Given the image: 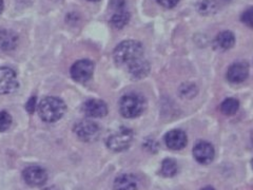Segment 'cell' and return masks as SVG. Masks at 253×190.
<instances>
[{"label": "cell", "mask_w": 253, "mask_h": 190, "mask_svg": "<svg viewBox=\"0 0 253 190\" xmlns=\"http://www.w3.org/2000/svg\"><path fill=\"white\" fill-rule=\"evenodd\" d=\"M133 131L126 127H121L113 133H111L106 140V144L109 149L115 152H121L128 149L133 141Z\"/></svg>", "instance_id": "4"}, {"label": "cell", "mask_w": 253, "mask_h": 190, "mask_svg": "<svg viewBox=\"0 0 253 190\" xmlns=\"http://www.w3.org/2000/svg\"><path fill=\"white\" fill-rule=\"evenodd\" d=\"M249 75V66L246 61L232 63L227 71V79L232 84H240L246 81Z\"/></svg>", "instance_id": "10"}, {"label": "cell", "mask_w": 253, "mask_h": 190, "mask_svg": "<svg viewBox=\"0 0 253 190\" xmlns=\"http://www.w3.org/2000/svg\"><path fill=\"white\" fill-rule=\"evenodd\" d=\"M155 1L165 9H173L179 3L180 0H155Z\"/></svg>", "instance_id": "24"}, {"label": "cell", "mask_w": 253, "mask_h": 190, "mask_svg": "<svg viewBox=\"0 0 253 190\" xmlns=\"http://www.w3.org/2000/svg\"><path fill=\"white\" fill-rule=\"evenodd\" d=\"M144 56V47L137 41H124L113 51L114 61L120 66L126 65Z\"/></svg>", "instance_id": "1"}, {"label": "cell", "mask_w": 253, "mask_h": 190, "mask_svg": "<svg viewBox=\"0 0 253 190\" xmlns=\"http://www.w3.org/2000/svg\"><path fill=\"white\" fill-rule=\"evenodd\" d=\"M88 1H91V2H98V1H100V0H88Z\"/></svg>", "instance_id": "29"}, {"label": "cell", "mask_w": 253, "mask_h": 190, "mask_svg": "<svg viewBox=\"0 0 253 190\" xmlns=\"http://www.w3.org/2000/svg\"><path fill=\"white\" fill-rule=\"evenodd\" d=\"M166 146L172 150H180L187 145V134L180 129L169 131L165 137Z\"/></svg>", "instance_id": "12"}, {"label": "cell", "mask_w": 253, "mask_h": 190, "mask_svg": "<svg viewBox=\"0 0 253 190\" xmlns=\"http://www.w3.org/2000/svg\"><path fill=\"white\" fill-rule=\"evenodd\" d=\"M35 108H36V96H32L29 98L28 102L26 104V109L30 114H32L34 113Z\"/></svg>", "instance_id": "26"}, {"label": "cell", "mask_w": 253, "mask_h": 190, "mask_svg": "<svg viewBox=\"0 0 253 190\" xmlns=\"http://www.w3.org/2000/svg\"><path fill=\"white\" fill-rule=\"evenodd\" d=\"M241 20L243 23H245L248 28L253 30V6L248 7L247 10H245L241 16Z\"/></svg>", "instance_id": "23"}, {"label": "cell", "mask_w": 253, "mask_h": 190, "mask_svg": "<svg viewBox=\"0 0 253 190\" xmlns=\"http://www.w3.org/2000/svg\"><path fill=\"white\" fill-rule=\"evenodd\" d=\"M83 111L89 117L99 118L104 117L108 113V107L104 100L89 99L83 105Z\"/></svg>", "instance_id": "11"}, {"label": "cell", "mask_w": 253, "mask_h": 190, "mask_svg": "<svg viewBox=\"0 0 253 190\" xmlns=\"http://www.w3.org/2000/svg\"><path fill=\"white\" fill-rule=\"evenodd\" d=\"M126 2V0H110V5L114 12L121 11V10H125Z\"/></svg>", "instance_id": "25"}, {"label": "cell", "mask_w": 253, "mask_h": 190, "mask_svg": "<svg viewBox=\"0 0 253 190\" xmlns=\"http://www.w3.org/2000/svg\"><path fill=\"white\" fill-rule=\"evenodd\" d=\"M214 148L210 144V142L206 141L197 142L195 146L193 147V155L195 160L200 164H209L214 158Z\"/></svg>", "instance_id": "9"}, {"label": "cell", "mask_w": 253, "mask_h": 190, "mask_svg": "<svg viewBox=\"0 0 253 190\" xmlns=\"http://www.w3.org/2000/svg\"><path fill=\"white\" fill-rule=\"evenodd\" d=\"M16 73L11 68H0V94H11L18 89Z\"/></svg>", "instance_id": "8"}, {"label": "cell", "mask_w": 253, "mask_h": 190, "mask_svg": "<svg viewBox=\"0 0 253 190\" xmlns=\"http://www.w3.org/2000/svg\"><path fill=\"white\" fill-rule=\"evenodd\" d=\"M179 93H180V95H181V96H183V97L191 98V97L195 96V94L197 93V90H196V87H195L194 85L186 84V85L180 87Z\"/></svg>", "instance_id": "22"}, {"label": "cell", "mask_w": 253, "mask_h": 190, "mask_svg": "<svg viewBox=\"0 0 253 190\" xmlns=\"http://www.w3.org/2000/svg\"><path fill=\"white\" fill-rule=\"evenodd\" d=\"M252 168H253V160H252Z\"/></svg>", "instance_id": "30"}, {"label": "cell", "mask_w": 253, "mask_h": 190, "mask_svg": "<svg viewBox=\"0 0 253 190\" xmlns=\"http://www.w3.org/2000/svg\"><path fill=\"white\" fill-rule=\"evenodd\" d=\"M201 190H215V189L213 188V187H211V186H207V187H204V188L201 189Z\"/></svg>", "instance_id": "28"}, {"label": "cell", "mask_w": 253, "mask_h": 190, "mask_svg": "<svg viewBox=\"0 0 253 190\" xmlns=\"http://www.w3.org/2000/svg\"><path fill=\"white\" fill-rule=\"evenodd\" d=\"M128 70L133 78L141 79L148 75L150 71V63L144 57H141L129 63Z\"/></svg>", "instance_id": "15"}, {"label": "cell", "mask_w": 253, "mask_h": 190, "mask_svg": "<svg viewBox=\"0 0 253 190\" xmlns=\"http://www.w3.org/2000/svg\"><path fill=\"white\" fill-rule=\"evenodd\" d=\"M239 108H240V101L233 97H229L225 99L220 105V111L225 115H232L236 113Z\"/></svg>", "instance_id": "20"}, {"label": "cell", "mask_w": 253, "mask_h": 190, "mask_svg": "<svg viewBox=\"0 0 253 190\" xmlns=\"http://www.w3.org/2000/svg\"><path fill=\"white\" fill-rule=\"evenodd\" d=\"M138 187L137 179L130 173H124L118 176L113 183L114 190H136Z\"/></svg>", "instance_id": "16"}, {"label": "cell", "mask_w": 253, "mask_h": 190, "mask_svg": "<svg viewBox=\"0 0 253 190\" xmlns=\"http://www.w3.org/2000/svg\"><path fill=\"white\" fill-rule=\"evenodd\" d=\"M178 171L177 163L173 158H166L162 163L161 173L166 178H172L175 176Z\"/></svg>", "instance_id": "19"}, {"label": "cell", "mask_w": 253, "mask_h": 190, "mask_svg": "<svg viewBox=\"0 0 253 190\" xmlns=\"http://www.w3.org/2000/svg\"><path fill=\"white\" fill-rule=\"evenodd\" d=\"M22 178L28 185L39 187L46 183L47 172L41 166L32 165L22 171Z\"/></svg>", "instance_id": "7"}, {"label": "cell", "mask_w": 253, "mask_h": 190, "mask_svg": "<svg viewBox=\"0 0 253 190\" xmlns=\"http://www.w3.org/2000/svg\"><path fill=\"white\" fill-rule=\"evenodd\" d=\"M74 132L83 142H94L100 136V128L95 122L84 120L74 126Z\"/></svg>", "instance_id": "5"}, {"label": "cell", "mask_w": 253, "mask_h": 190, "mask_svg": "<svg viewBox=\"0 0 253 190\" xmlns=\"http://www.w3.org/2000/svg\"><path fill=\"white\" fill-rule=\"evenodd\" d=\"M94 63L90 59H81L71 67V76L78 83H85L93 76Z\"/></svg>", "instance_id": "6"}, {"label": "cell", "mask_w": 253, "mask_h": 190, "mask_svg": "<svg viewBox=\"0 0 253 190\" xmlns=\"http://www.w3.org/2000/svg\"><path fill=\"white\" fill-rule=\"evenodd\" d=\"M19 37L15 31L11 29H0V50L9 52L14 50L18 45Z\"/></svg>", "instance_id": "14"}, {"label": "cell", "mask_w": 253, "mask_h": 190, "mask_svg": "<svg viewBox=\"0 0 253 190\" xmlns=\"http://www.w3.org/2000/svg\"><path fill=\"white\" fill-rule=\"evenodd\" d=\"M235 45V35L231 31H221L218 33L214 41H213V48L218 52H225L230 50Z\"/></svg>", "instance_id": "13"}, {"label": "cell", "mask_w": 253, "mask_h": 190, "mask_svg": "<svg viewBox=\"0 0 253 190\" xmlns=\"http://www.w3.org/2000/svg\"><path fill=\"white\" fill-rule=\"evenodd\" d=\"M12 125V116L9 112L2 110L0 111V131L3 132L10 128Z\"/></svg>", "instance_id": "21"}, {"label": "cell", "mask_w": 253, "mask_h": 190, "mask_svg": "<svg viewBox=\"0 0 253 190\" xmlns=\"http://www.w3.org/2000/svg\"><path fill=\"white\" fill-rule=\"evenodd\" d=\"M196 10L203 16L214 15L219 10L217 0H201L196 4Z\"/></svg>", "instance_id": "17"}, {"label": "cell", "mask_w": 253, "mask_h": 190, "mask_svg": "<svg viewBox=\"0 0 253 190\" xmlns=\"http://www.w3.org/2000/svg\"><path fill=\"white\" fill-rule=\"evenodd\" d=\"M146 107L145 98L139 94H126L120 100V111L124 117L134 118L144 112Z\"/></svg>", "instance_id": "3"}, {"label": "cell", "mask_w": 253, "mask_h": 190, "mask_svg": "<svg viewBox=\"0 0 253 190\" xmlns=\"http://www.w3.org/2000/svg\"><path fill=\"white\" fill-rule=\"evenodd\" d=\"M66 104L58 97H44L38 105V114L45 123L59 121L66 112Z\"/></svg>", "instance_id": "2"}, {"label": "cell", "mask_w": 253, "mask_h": 190, "mask_svg": "<svg viewBox=\"0 0 253 190\" xmlns=\"http://www.w3.org/2000/svg\"><path fill=\"white\" fill-rule=\"evenodd\" d=\"M3 7H4L3 0H0V14L2 13V11H3Z\"/></svg>", "instance_id": "27"}, {"label": "cell", "mask_w": 253, "mask_h": 190, "mask_svg": "<svg viewBox=\"0 0 253 190\" xmlns=\"http://www.w3.org/2000/svg\"><path fill=\"white\" fill-rule=\"evenodd\" d=\"M130 18V13L126 9L121 11H115L110 18V25L115 29H123L128 25Z\"/></svg>", "instance_id": "18"}]
</instances>
